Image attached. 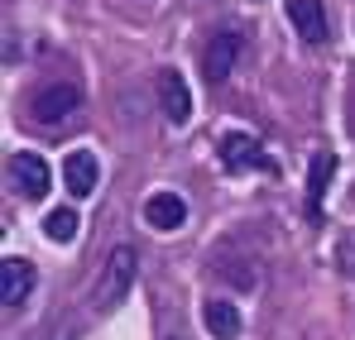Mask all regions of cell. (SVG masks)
<instances>
[{
	"mask_svg": "<svg viewBox=\"0 0 355 340\" xmlns=\"http://www.w3.org/2000/svg\"><path fill=\"white\" fill-rule=\"evenodd\" d=\"M236 57H240V34H236V29H221V34L207 44L202 67H207V77H211V82H221V77H231V72H236Z\"/></svg>",
	"mask_w": 355,
	"mask_h": 340,
	"instance_id": "cell-8",
	"label": "cell"
},
{
	"mask_svg": "<svg viewBox=\"0 0 355 340\" xmlns=\"http://www.w3.org/2000/svg\"><path fill=\"white\" fill-rule=\"evenodd\" d=\"M336 259H341V269L355 278V235H346V240L336 244Z\"/></svg>",
	"mask_w": 355,
	"mask_h": 340,
	"instance_id": "cell-14",
	"label": "cell"
},
{
	"mask_svg": "<svg viewBox=\"0 0 355 340\" xmlns=\"http://www.w3.org/2000/svg\"><path fill=\"white\" fill-rule=\"evenodd\" d=\"M202 326H207V336H211V340H236L240 336V312H236V302H226V297L202 302Z\"/></svg>",
	"mask_w": 355,
	"mask_h": 340,
	"instance_id": "cell-9",
	"label": "cell"
},
{
	"mask_svg": "<svg viewBox=\"0 0 355 340\" xmlns=\"http://www.w3.org/2000/svg\"><path fill=\"white\" fill-rule=\"evenodd\" d=\"M144 221L154 230H178L187 221V202H182L178 192H154V197L144 202Z\"/></svg>",
	"mask_w": 355,
	"mask_h": 340,
	"instance_id": "cell-10",
	"label": "cell"
},
{
	"mask_svg": "<svg viewBox=\"0 0 355 340\" xmlns=\"http://www.w3.org/2000/svg\"><path fill=\"white\" fill-rule=\"evenodd\" d=\"M221 168H226V172L264 168V149H259L245 129H231V134H221Z\"/></svg>",
	"mask_w": 355,
	"mask_h": 340,
	"instance_id": "cell-5",
	"label": "cell"
},
{
	"mask_svg": "<svg viewBox=\"0 0 355 340\" xmlns=\"http://www.w3.org/2000/svg\"><path fill=\"white\" fill-rule=\"evenodd\" d=\"M154 91H159V106H164V115H168V125H187V115H192L187 77L173 72V67H164V72L154 77Z\"/></svg>",
	"mask_w": 355,
	"mask_h": 340,
	"instance_id": "cell-4",
	"label": "cell"
},
{
	"mask_svg": "<svg viewBox=\"0 0 355 340\" xmlns=\"http://www.w3.org/2000/svg\"><path fill=\"white\" fill-rule=\"evenodd\" d=\"M96 177H101V168H96V154H92V149H72V154H67L62 182H67L72 197H92V192H96Z\"/></svg>",
	"mask_w": 355,
	"mask_h": 340,
	"instance_id": "cell-7",
	"label": "cell"
},
{
	"mask_svg": "<svg viewBox=\"0 0 355 340\" xmlns=\"http://www.w3.org/2000/svg\"><path fill=\"white\" fill-rule=\"evenodd\" d=\"M29 292H34V264L19 259V254H10V259L0 264V302H5V307H19Z\"/></svg>",
	"mask_w": 355,
	"mask_h": 340,
	"instance_id": "cell-6",
	"label": "cell"
},
{
	"mask_svg": "<svg viewBox=\"0 0 355 340\" xmlns=\"http://www.w3.org/2000/svg\"><path fill=\"white\" fill-rule=\"evenodd\" d=\"M331 172H336V154H312V168H307V211H312V221L322 216V197H327V187H331Z\"/></svg>",
	"mask_w": 355,
	"mask_h": 340,
	"instance_id": "cell-12",
	"label": "cell"
},
{
	"mask_svg": "<svg viewBox=\"0 0 355 340\" xmlns=\"http://www.w3.org/2000/svg\"><path fill=\"white\" fill-rule=\"evenodd\" d=\"M135 249L130 244H120V249H111V259H106V269H101V278H96V287H92V307L96 312H106V307H116L120 297L130 292V283H135Z\"/></svg>",
	"mask_w": 355,
	"mask_h": 340,
	"instance_id": "cell-1",
	"label": "cell"
},
{
	"mask_svg": "<svg viewBox=\"0 0 355 340\" xmlns=\"http://www.w3.org/2000/svg\"><path fill=\"white\" fill-rule=\"evenodd\" d=\"M288 19L307 44H327V10L322 0H288Z\"/></svg>",
	"mask_w": 355,
	"mask_h": 340,
	"instance_id": "cell-11",
	"label": "cell"
},
{
	"mask_svg": "<svg viewBox=\"0 0 355 340\" xmlns=\"http://www.w3.org/2000/svg\"><path fill=\"white\" fill-rule=\"evenodd\" d=\"M77 226H82V221H77V211H72V206H58V211H49V216H44V235H49L53 244H67V240L77 235Z\"/></svg>",
	"mask_w": 355,
	"mask_h": 340,
	"instance_id": "cell-13",
	"label": "cell"
},
{
	"mask_svg": "<svg viewBox=\"0 0 355 340\" xmlns=\"http://www.w3.org/2000/svg\"><path fill=\"white\" fill-rule=\"evenodd\" d=\"M10 182L19 187V197L44 202L49 187H53V172H49V163H44L39 154H15V159H10Z\"/></svg>",
	"mask_w": 355,
	"mask_h": 340,
	"instance_id": "cell-3",
	"label": "cell"
},
{
	"mask_svg": "<svg viewBox=\"0 0 355 340\" xmlns=\"http://www.w3.org/2000/svg\"><path fill=\"white\" fill-rule=\"evenodd\" d=\"M82 106V91L72 87V82H53V87H44V91H34V101H29V115L39 120V125H58L67 115Z\"/></svg>",
	"mask_w": 355,
	"mask_h": 340,
	"instance_id": "cell-2",
	"label": "cell"
}]
</instances>
